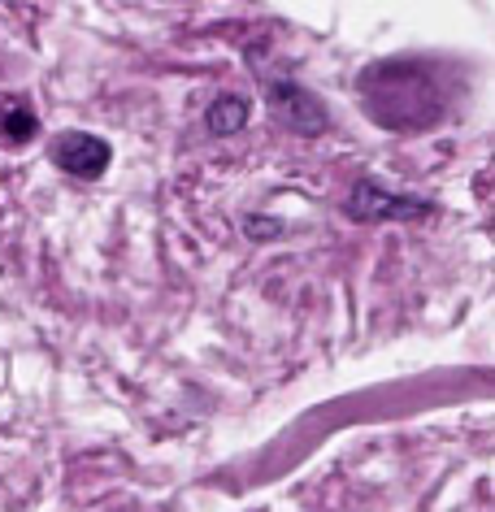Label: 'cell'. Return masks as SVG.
I'll return each mask as SVG.
<instances>
[{"mask_svg": "<svg viewBox=\"0 0 495 512\" xmlns=\"http://www.w3.org/2000/svg\"><path fill=\"white\" fill-rule=\"evenodd\" d=\"M426 204L417 200H400V196H383L374 183H361L357 191H352L348 200V213L361 217V222H374V217H417Z\"/></svg>", "mask_w": 495, "mask_h": 512, "instance_id": "cell-3", "label": "cell"}, {"mask_svg": "<svg viewBox=\"0 0 495 512\" xmlns=\"http://www.w3.org/2000/svg\"><path fill=\"white\" fill-rule=\"evenodd\" d=\"M270 105H274L278 118H283L287 126H296V131H322V126H326L322 105H317V100H313L309 92L291 87V83L270 87Z\"/></svg>", "mask_w": 495, "mask_h": 512, "instance_id": "cell-2", "label": "cell"}, {"mask_svg": "<svg viewBox=\"0 0 495 512\" xmlns=\"http://www.w3.org/2000/svg\"><path fill=\"white\" fill-rule=\"evenodd\" d=\"M244 122H248V100H239V96H218V100L209 105V131L231 135V131H239Z\"/></svg>", "mask_w": 495, "mask_h": 512, "instance_id": "cell-5", "label": "cell"}, {"mask_svg": "<svg viewBox=\"0 0 495 512\" xmlns=\"http://www.w3.org/2000/svg\"><path fill=\"white\" fill-rule=\"evenodd\" d=\"M53 161L74 178H100L109 165V144L87 131H66V135H57V144H53Z\"/></svg>", "mask_w": 495, "mask_h": 512, "instance_id": "cell-1", "label": "cell"}, {"mask_svg": "<svg viewBox=\"0 0 495 512\" xmlns=\"http://www.w3.org/2000/svg\"><path fill=\"white\" fill-rule=\"evenodd\" d=\"M0 135L9 144H22V139L35 135V113L22 105L18 96H0Z\"/></svg>", "mask_w": 495, "mask_h": 512, "instance_id": "cell-4", "label": "cell"}]
</instances>
